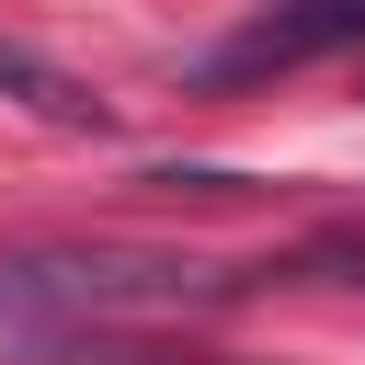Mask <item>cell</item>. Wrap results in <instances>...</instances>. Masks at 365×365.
<instances>
[{
    "label": "cell",
    "mask_w": 365,
    "mask_h": 365,
    "mask_svg": "<svg viewBox=\"0 0 365 365\" xmlns=\"http://www.w3.org/2000/svg\"><path fill=\"white\" fill-rule=\"evenodd\" d=\"M365 46V0H262L240 34H217L194 57V91H251V80H285L308 57H342Z\"/></svg>",
    "instance_id": "cell-1"
},
{
    "label": "cell",
    "mask_w": 365,
    "mask_h": 365,
    "mask_svg": "<svg viewBox=\"0 0 365 365\" xmlns=\"http://www.w3.org/2000/svg\"><path fill=\"white\" fill-rule=\"evenodd\" d=\"M0 91H11L23 114L68 125V137H103V125H114V114H103V103H91V91H80L68 68H46V57H23V46H0Z\"/></svg>",
    "instance_id": "cell-2"
}]
</instances>
